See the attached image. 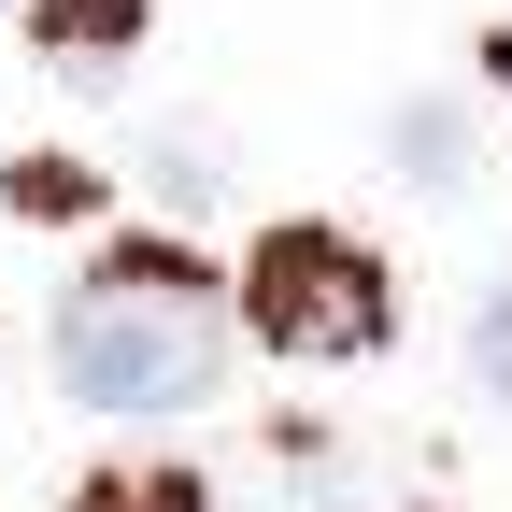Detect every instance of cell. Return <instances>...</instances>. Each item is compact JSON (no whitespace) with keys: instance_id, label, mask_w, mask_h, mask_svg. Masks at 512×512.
I'll list each match as a JSON object with an SVG mask.
<instances>
[{"instance_id":"cell-1","label":"cell","mask_w":512,"mask_h":512,"mask_svg":"<svg viewBox=\"0 0 512 512\" xmlns=\"http://www.w3.org/2000/svg\"><path fill=\"white\" fill-rule=\"evenodd\" d=\"M228 370V299L185 271L171 242H128L86 271V299L57 313V384H72L86 413H200Z\"/></svg>"},{"instance_id":"cell-2","label":"cell","mask_w":512,"mask_h":512,"mask_svg":"<svg viewBox=\"0 0 512 512\" xmlns=\"http://www.w3.org/2000/svg\"><path fill=\"white\" fill-rule=\"evenodd\" d=\"M242 328L271 342V356L342 370V356H384V328H399V285H384V256L342 242V228H271V242L242 256Z\"/></svg>"},{"instance_id":"cell-3","label":"cell","mask_w":512,"mask_h":512,"mask_svg":"<svg viewBox=\"0 0 512 512\" xmlns=\"http://www.w3.org/2000/svg\"><path fill=\"white\" fill-rule=\"evenodd\" d=\"M72 512H214V484H200V470H171V456H114V470L72 484Z\"/></svg>"},{"instance_id":"cell-4","label":"cell","mask_w":512,"mask_h":512,"mask_svg":"<svg viewBox=\"0 0 512 512\" xmlns=\"http://www.w3.org/2000/svg\"><path fill=\"white\" fill-rule=\"evenodd\" d=\"M43 43L86 57V72H114V57L143 43V0H43Z\"/></svg>"},{"instance_id":"cell-5","label":"cell","mask_w":512,"mask_h":512,"mask_svg":"<svg viewBox=\"0 0 512 512\" xmlns=\"http://www.w3.org/2000/svg\"><path fill=\"white\" fill-rule=\"evenodd\" d=\"M0 200H15L29 228H72V214H100V171H86V157H15Z\"/></svg>"},{"instance_id":"cell-6","label":"cell","mask_w":512,"mask_h":512,"mask_svg":"<svg viewBox=\"0 0 512 512\" xmlns=\"http://www.w3.org/2000/svg\"><path fill=\"white\" fill-rule=\"evenodd\" d=\"M470 370L512 399V285H484V313H470Z\"/></svg>"}]
</instances>
